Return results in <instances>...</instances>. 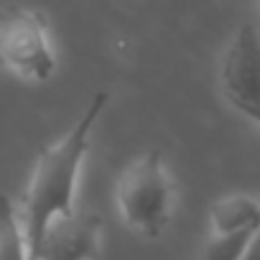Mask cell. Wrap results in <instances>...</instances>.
Masks as SVG:
<instances>
[{
	"mask_svg": "<svg viewBox=\"0 0 260 260\" xmlns=\"http://www.w3.org/2000/svg\"><path fill=\"white\" fill-rule=\"evenodd\" d=\"M252 3H255V6H257V8H260V0H252Z\"/></svg>",
	"mask_w": 260,
	"mask_h": 260,
	"instance_id": "11",
	"label": "cell"
},
{
	"mask_svg": "<svg viewBox=\"0 0 260 260\" xmlns=\"http://www.w3.org/2000/svg\"><path fill=\"white\" fill-rule=\"evenodd\" d=\"M110 94L97 92L79 120L69 127V133L59 138L54 146H49L31 174V181L26 186L23 202H21V219L26 227L28 247H31V260L39 250V242L46 232V227L61 217L74 212V199H77V184H79V171L89 151V138L92 130L107 105Z\"/></svg>",
	"mask_w": 260,
	"mask_h": 260,
	"instance_id": "1",
	"label": "cell"
},
{
	"mask_svg": "<svg viewBox=\"0 0 260 260\" xmlns=\"http://www.w3.org/2000/svg\"><path fill=\"white\" fill-rule=\"evenodd\" d=\"M0 67L26 82H46L56 72V51L41 13L8 8L0 13Z\"/></svg>",
	"mask_w": 260,
	"mask_h": 260,
	"instance_id": "3",
	"label": "cell"
},
{
	"mask_svg": "<svg viewBox=\"0 0 260 260\" xmlns=\"http://www.w3.org/2000/svg\"><path fill=\"white\" fill-rule=\"evenodd\" d=\"M247 120H252V122H255V125L260 127V110H257V112H252V115H250Z\"/></svg>",
	"mask_w": 260,
	"mask_h": 260,
	"instance_id": "10",
	"label": "cell"
},
{
	"mask_svg": "<svg viewBox=\"0 0 260 260\" xmlns=\"http://www.w3.org/2000/svg\"><path fill=\"white\" fill-rule=\"evenodd\" d=\"M212 232H240L260 227V202L247 194H230L209 209Z\"/></svg>",
	"mask_w": 260,
	"mask_h": 260,
	"instance_id": "6",
	"label": "cell"
},
{
	"mask_svg": "<svg viewBox=\"0 0 260 260\" xmlns=\"http://www.w3.org/2000/svg\"><path fill=\"white\" fill-rule=\"evenodd\" d=\"M242 260H260V227L252 232V237H250V242H247V250H245Z\"/></svg>",
	"mask_w": 260,
	"mask_h": 260,
	"instance_id": "9",
	"label": "cell"
},
{
	"mask_svg": "<svg viewBox=\"0 0 260 260\" xmlns=\"http://www.w3.org/2000/svg\"><path fill=\"white\" fill-rule=\"evenodd\" d=\"M255 230L212 232L207 245H204V250H202V260H242V255L247 250V242H250Z\"/></svg>",
	"mask_w": 260,
	"mask_h": 260,
	"instance_id": "8",
	"label": "cell"
},
{
	"mask_svg": "<svg viewBox=\"0 0 260 260\" xmlns=\"http://www.w3.org/2000/svg\"><path fill=\"white\" fill-rule=\"evenodd\" d=\"M0 260H31L21 209L6 194H0Z\"/></svg>",
	"mask_w": 260,
	"mask_h": 260,
	"instance_id": "7",
	"label": "cell"
},
{
	"mask_svg": "<svg viewBox=\"0 0 260 260\" xmlns=\"http://www.w3.org/2000/svg\"><path fill=\"white\" fill-rule=\"evenodd\" d=\"M224 100L250 117L260 110V31L255 23H240L219 67Z\"/></svg>",
	"mask_w": 260,
	"mask_h": 260,
	"instance_id": "4",
	"label": "cell"
},
{
	"mask_svg": "<svg viewBox=\"0 0 260 260\" xmlns=\"http://www.w3.org/2000/svg\"><path fill=\"white\" fill-rule=\"evenodd\" d=\"M115 204L122 222L143 237H158L166 230L174 214V181L158 151H148L122 169Z\"/></svg>",
	"mask_w": 260,
	"mask_h": 260,
	"instance_id": "2",
	"label": "cell"
},
{
	"mask_svg": "<svg viewBox=\"0 0 260 260\" xmlns=\"http://www.w3.org/2000/svg\"><path fill=\"white\" fill-rule=\"evenodd\" d=\"M100 235L102 219L94 212L74 209L46 227L34 260H97Z\"/></svg>",
	"mask_w": 260,
	"mask_h": 260,
	"instance_id": "5",
	"label": "cell"
}]
</instances>
